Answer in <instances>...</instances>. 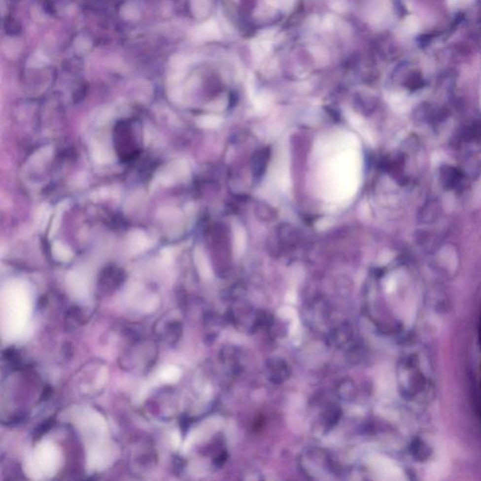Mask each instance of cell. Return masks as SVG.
<instances>
[{"instance_id": "4", "label": "cell", "mask_w": 481, "mask_h": 481, "mask_svg": "<svg viewBox=\"0 0 481 481\" xmlns=\"http://www.w3.org/2000/svg\"><path fill=\"white\" fill-rule=\"evenodd\" d=\"M92 156L94 160L100 164L109 163L113 159L110 150L100 144H95L92 147Z\"/></svg>"}, {"instance_id": "10", "label": "cell", "mask_w": 481, "mask_h": 481, "mask_svg": "<svg viewBox=\"0 0 481 481\" xmlns=\"http://www.w3.org/2000/svg\"><path fill=\"white\" fill-rule=\"evenodd\" d=\"M5 30L9 34L16 35L20 32L21 28L19 24L14 19L7 18V20L5 22Z\"/></svg>"}, {"instance_id": "2", "label": "cell", "mask_w": 481, "mask_h": 481, "mask_svg": "<svg viewBox=\"0 0 481 481\" xmlns=\"http://www.w3.org/2000/svg\"><path fill=\"white\" fill-rule=\"evenodd\" d=\"M128 244L132 252L139 253L150 246V240L143 231H135L129 235Z\"/></svg>"}, {"instance_id": "11", "label": "cell", "mask_w": 481, "mask_h": 481, "mask_svg": "<svg viewBox=\"0 0 481 481\" xmlns=\"http://www.w3.org/2000/svg\"><path fill=\"white\" fill-rule=\"evenodd\" d=\"M50 394L51 389L49 388V387H48V389H46V390H44V392H43V397H42V398H43V400H44V397H45V400H46V398H48Z\"/></svg>"}, {"instance_id": "6", "label": "cell", "mask_w": 481, "mask_h": 481, "mask_svg": "<svg viewBox=\"0 0 481 481\" xmlns=\"http://www.w3.org/2000/svg\"><path fill=\"white\" fill-rule=\"evenodd\" d=\"M67 207V202L66 201H63L62 203H60L57 209V211H56V215L53 219V222H52V226H51L50 231H49V238H52L54 237L57 232L59 231V228H60V219H61V215H62V212L64 211V210L66 209Z\"/></svg>"}, {"instance_id": "5", "label": "cell", "mask_w": 481, "mask_h": 481, "mask_svg": "<svg viewBox=\"0 0 481 481\" xmlns=\"http://www.w3.org/2000/svg\"><path fill=\"white\" fill-rule=\"evenodd\" d=\"M52 252L56 259L59 261H67L72 257V253L68 246L60 241H55L52 246Z\"/></svg>"}, {"instance_id": "7", "label": "cell", "mask_w": 481, "mask_h": 481, "mask_svg": "<svg viewBox=\"0 0 481 481\" xmlns=\"http://www.w3.org/2000/svg\"><path fill=\"white\" fill-rule=\"evenodd\" d=\"M50 208L47 204H43L37 213V223L40 229H44L50 215Z\"/></svg>"}, {"instance_id": "9", "label": "cell", "mask_w": 481, "mask_h": 481, "mask_svg": "<svg viewBox=\"0 0 481 481\" xmlns=\"http://www.w3.org/2000/svg\"><path fill=\"white\" fill-rule=\"evenodd\" d=\"M55 424V420L54 419H48V420L44 421L43 423H41L40 426H38L35 430V432H34V438L35 439H39L40 438L44 433H46L47 431L50 430L51 428L54 426Z\"/></svg>"}, {"instance_id": "3", "label": "cell", "mask_w": 481, "mask_h": 481, "mask_svg": "<svg viewBox=\"0 0 481 481\" xmlns=\"http://www.w3.org/2000/svg\"><path fill=\"white\" fill-rule=\"evenodd\" d=\"M271 49H272L271 42L266 39L255 40L251 44V50L257 60H261L265 58L270 53Z\"/></svg>"}, {"instance_id": "1", "label": "cell", "mask_w": 481, "mask_h": 481, "mask_svg": "<svg viewBox=\"0 0 481 481\" xmlns=\"http://www.w3.org/2000/svg\"><path fill=\"white\" fill-rule=\"evenodd\" d=\"M187 173L186 165L181 162H174L165 168L156 177L157 181L163 185H171Z\"/></svg>"}, {"instance_id": "8", "label": "cell", "mask_w": 481, "mask_h": 481, "mask_svg": "<svg viewBox=\"0 0 481 481\" xmlns=\"http://www.w3.org/2000/svg\"><path fill=\"white\" fill-rule=\"evenodd\" d=\"M220 120L215 116H204L198 120V124L203 128H213L219 124Z\"/></svg>"}]
</instances>
